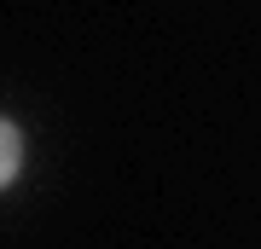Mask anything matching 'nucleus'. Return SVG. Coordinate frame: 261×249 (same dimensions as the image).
<instances>
[{
  "instance_id": "1",
  "label": "nucleus",
  "mask_w": 261,
  "mask_h": 249,
  "mask_svg": "<svg viewBox=\"0 0 261 249\" xmlns=\"http://www.w3.org/2000/svg\"><path fill=\"white\" fill-rule=\"evenodd\" d=\"M23 174V128L12 116H0V191Z\"/></svg>"
}]
</instances>
